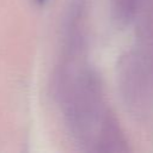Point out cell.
Returning <instances> with one entry per match:
<instances>
[{
    "mask_svg": "<svg viewBox=\"0 0 153 153\" xmlns=\"http://www.w3.org/2000/svg\"><path fill=\"white\" fill-rule=\"evenodd\" d=\"M37 1H39V2H41V1H43V0H37Z\"/></svg>",
    "mask_w": 153,
    "mask_h": 153,
    "instance_id": "cell-1",
    "label": "cell"
}]
</instances>
